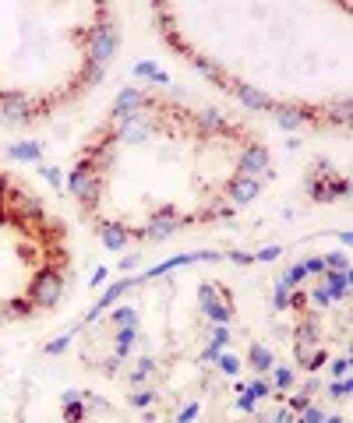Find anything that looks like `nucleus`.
Here are the masks:
<instances>
[{
    "instance_id": "nucleus-6",
    "label": "nucleus",
    "mask_w": 353,
    "mask_h": 423,
    "mask_svg": "<svg viewBox=\"0 0 353 423\" xmlns=\"http://www.w3.org/2000/svg\"><path fill=\"white\" fill-rule=\"evenodd\" d=\"M99 236H103V244H106L110 251H124V247H128V240H131V229L117 226V223H103Z\"/></svg>"
},
{
    "instance_id": "nucleus-13",
    "label": "nucleus",
    "mask_w": 353,
    "mask_h": 423,
    "mask_svg": "<svg viewBox=\"0 0 353 423\" xmlns=\"http://www.w3.org/2000/svg\"><path fill=\"white\" fill-rule=\"evenodd\" d=\"M0 324H4V314H0Z\"/></svg>"
},
{
    "instance_id": "nucleus-7",
    "label": "nucleus",
    "mask_w": 353,
    "mask_h": 423,
    "mask_svg": "<svg viewBox=\"0 0 353 423\" xmlns=\"http://www.w3.org/2000/svg\"><path fill=\"white\" fill-rule=\"evenodd\" d=\"M188 60L194 64V71H198V74H205V78H209L212 85H226V74H223V68L209 64V60H205V56H188Z\"/></svg>"
},
{
    "instance_id": "nucleus-10",
    "label": "nucleus",
    "mask_w": 353,
    "mask_h": 423,
    "mask_svg": "<svg viewBox=\"0 0 353 423\" xmlns=\"http://www.w3.org/2000/svg\"><path fill=\"white\" fill-rule=\"evenodd\" d=\"M11 156H18V159H39V148L36 145H14Z\"/></svg>"
},
{
    "instance_id": "nucleus-11",
    "label": "nucleus",
    "mask_w": 353,
    "mask_h": 423,
    "mask_svg": "<svg viewBox=\"0 0 353 423\" xmlns=\"http://www.w3.org/2000/svg\"><path fill=\"white\" fill-rule=\"evenodd\" d=\"M272 381H276V388H290V384H293V374L283 371V367H276V378H272Z\"/></svg>"
},
{
    "instance_id": "nucleus-4",
    "label": "nucleus",
    "mask_w": 353,
    "mask_h": 423,
    "mask_svg": "<svg viewBox=\"0 0 353 423\" xmlns=\"http://www.w3.org/2000/svg\"><path fill=\"white\" fill-rule=\"evenodd\" d=\"M269 169V152H265L261 145H248L244 152H241V176H258V173H265Z\"/></svg>"
},
{
    "instance_id": "nucleus-12",
    "label": "nucleus",
    "mask_w": 353,
    "mask_h": 423,
    "mask_svg": "<svg viewBox=\"0 0 353 423\" xmlns=\"http://www.w3.org/2000/svg\"><path fill=\"white\" fill-rule=\"evenodd\" d=\"M152 402V391H138L134 395V406H149Z\"/></svg>"
},
{
    "instance_id": "nucleus-5",
    "label": "nucleus",
    "mask_w": 353,
    "mask_h": 423,
    "mask_svg": "<svg viewBox=\"0 0 353 423\" xmlns=\"http://www.w3.org/2000/svg\"><path fill=\"white\" fill-rule=\"evenodd\" d=\"M223 88H230L248 110H272V99L265 92H258V88H251V85H223Z\"/></svg>"
},
{
    "instance_id": "nucleus-1",
    "label": "nucleus",
    "mask_w": 353,
    "mask_h": 423,
    "mask_svg": "<svg viewBox=\"0 0 353 423\" xmlns=\"http://www.w3.org/2000/svg\"><path fill=\"white\" fill-rule=\"evenodd\" d=\"M64 293V271L61 268H39L36 282H28V300H32L36 307H53L57 300Z\"/></svg>"
},
{
    "instance_id": "nucleus-3",
    "label": "nucleus",
    "mask_w": 353,
    "mask_h": 423,
    "mask_svg": "<svg viewBox=\"0 0 353 423\" xmlns=\"http://www.w3.org/2000/svg\"><path fill=\"white\" fill-rule=\"evenodd\" d=\"M258 191H261V180L258 176H233L230 184H226V194H230V201H237V205H248V201H254L258 198Z\"/></svg>"
},
{
    "instance_id": "nucleus-2",
    "label": "nucleus",
    "mask_w": 353,
    "mask_h": 423,
    "mask_svg": "<svg viewBox=\"0 0 353 423\" xmlns=\"http://www.w3.org/2000/svg\"><path fill=\"white\" fill-rule=\"evenodd\" d=\"M141 103H145V96L138 92V88H124V92L113 99V110H110V124H121V120L134 116Z\"/></svg>"
},
{
    "instance_id": "nucleus-9",
    "label": "nucleus",
    "mask_w": 353,
    "mask_h": 423,
    "mask_svg": "<svg viewBox=\"0 0 353 423\" xmlns=\"http://www.w3.org/2000/svg\"><path fill=\"white\" fill-rule=\"evenodd\" d=\"M251 364L258 367V371H269L272 367V356H269V349H265V346H251Z\"/></svg>"
},
{
    "instance_id": "nucleus-8",
    "label": "nucleus",
    "mask_w": 353,
    "mask_h": 423,
    "mask_svg": "<svg viewBox=\"0 0 353 423\" xmlns=\"http://www.w3.org/2000/svg\"><path fill=\"white\" fill-rule=\"evenodd\" d=\"M272 116L279 120V124H283L286 131H297V127H304V124H307V116H304V113H297V110H276Z\"/></svg>"
}]
</instances>
